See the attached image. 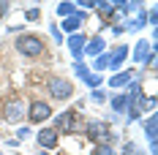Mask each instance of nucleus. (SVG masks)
Wrapping results in <instances>:
<instances>
[{
  "mask_svg": "<svg viewBox=\"0 0 158 155\" xmlns=\"http://www.w3.org/2000/svg\"><path fill=\"white\" fill-rule=\"evenodd\" d=\"M85 41H87V38H85V35H79V33H74V35H71V38H68V49H71V55H74V60H82V49H85Z\"/></svg>",
  "mask_w": 158,
  "mask_h": 155,
  "instance_id": "1a4fd4ad",
  "label": "nucleus"
},
{
  "mask_svg": "<svg viewBox=\"0 0 158 155\" xmlns=\"http://www.w3.org/2000/svg\"><path fill=\"white\" fill-rule=\"evenodd\" d=\"M128 49H131V47H123V44H120V47H117V49H114V52L109 55V65L114 68V71H117V68L123 65V60L128 57Z\"/></svg>",
  "mask_w": 158,
  "mask_h": 155,
  "instance_id": "9b49d317",
  "label": "nucleus"
},
{
  "mask_svg": "<svg viewBox=\"0 0 158 155\" xmlns=\"http://www.w3.org/2000/svg\"><path fill=\"white\" fill-rule=\"evenodd\" d=\"M144 131H147V139H150V144H156V114H150V117H147Z\"/></svg>",
  "mask_w": 158,
  "mask_h": 155,
  "instance_id": "2eb2a0df",
  "label": "nucleus"
},
{
  "mask_svg": "<svg viewBox=\"0 0 158 155\" xmlns=\"http://www.w3.org/2000/svg\"><path fill=\"white\" fill-rule=\"evenodd\" d=\"M95 8H98V14H104V16H109V14H114V3H106V0H101V3H95Z\"/></svg>",
  "mask_w": 158,
  "mask_h": 155,
  "instance_id": "f3484780",
  "label": "nucleus"
},
{
  "mask_svg": "<svg viewBox=\"0 0 158 155\" xmlns=\"http://www.w3.org/2000/svg\"><path fill=\"white\" fill-rule=\"evenodd\" d=\"M112 109H114V114H126V109H128V95H126V93L114 95V98H112Z\"/></svg>",
  "mask_w": 158,
  "mask_h": 155,
  "instance_id": "ddd939ff",
  "label": "nucleus"
},
{
  "mask_svg": "<svg viewBox=\"0 0 158 155\" xmlns=\"http://www.w3.org/2000/svg\"><path fill=\"white\" fill-rule=\"evenodd\" d=\"M112 33H114V35H120V33H126V25H114V27H112Z\"/></svg>",
  "mask_w": 158,
  "mask_h": 155,
  "instance_id": "a878e982",
  "label": "nucleus"
},
{
  "mask_svg": "<svg viewBox=\"0 0 158 155\" xmlns=\"http://www.w3.org/2000/svg\"><path fill=\"white\" fill-rule=\"evenodd\" d=\"M128 82H131V74L123 71V74H114V76L109 79V87H126Z\"/></svg>",
  "mask_w": 158,
  "mask_h": 155,
  "instance_id": "4468645a",
  "label": "nucleus"
},
{
  "mask_svg": "<svg viewBox=\"0 0 158 155\" xmlns=\"http://www.w3.org/2000/svg\"><path fill=\"white\" fill-rule=\"evenodd\" d=\"M38 155H49V153H44V150H41V153H38Z\"/></svg>",
  "mask_w": 158,
  "mask_h": 155,
  "instance_id": "cd10ccee",
  "label": "nucleus"
},
{
  "mask_svg": "<svg viewBox=\"0 0 158 155\" xmlns=\"http://www.w3.org/2000/svg\"><path fill=\"white\" fill-rule=\"evenodd\" d=\"M49 114H52V106H49L47 101H33L30 109H27V120H30L33 125H35V123H44Z\"/></svg>",
  "mask_w": 158,
  "mask_h": 155,
  "instance_id": "39448f33",
  "label": "nucleus"
},
{
  "mask_svg": "<svg viewBox=\"0 0 158 155\" xmlns=\"http://www.w3.org/2000/svg\"><path fill=\"white\" fill-rule=\"evenodd\" d=\"M82 22H85V14H82V11H74L71 16H65V19H63V30H68L71 35H74V33L79 30Z\"/></svg>",
  "mask_w": 158,
  "mask_h": 155,
  "instance_id": "9d476101",
  "label": "nucleus"
},
{
  "mask_svg": "<svg viewBox=\"0 0 158 155\" xmlns=\"http://www.w3.org/2000/svg\"><path fill=\"white\" fill-rule=\"evenodd\" d=\"M82 55H87V57H98V55H104V38L95 35V38H90V41H85Z\"/></svg>",
  "mask_w": 158,
  "mask_h": 155,
  "instance_id": "6e6552de",
  "label": "nucleus"
},
{
  "mask_svg": "<svg viewBox=\"0 0 158 155\" xmlns=\"http://www.w3.org/2000/svg\"><path fill=\"white\" fill-rule=\"evenodd\" d=\"M74 71H77L79 79H87V76H90V68H87V65H82V63H77V65H74Z\"/></svg>",
  "mask_w": 158,
  "mask_h": 155,
  "instance_id": "6ab92c4d",
  "label": "nucleus"
},
{
  "mask_svg": "<svg viewBox=\"0 0 158 155\" xmlns=\"http://www.w3.org/2000/svg\"><path fill=\"white\" fill-rule=\"evenodd\" d=\"M85 82H87L90 87H98V84H101V76H98V74H90V76L85 79Z\"/></svg>",
  "mask_w": 158,
  "mask_h": 155,
  "instance_id": "412c9836",
  "label": "nucleus"
},
{
  "mask_svg": "<svg viewBox=\"0 0 158 155\" xmlns=\"http://www.w3.org/2000/svg\"><path fill=\"white\" fill-rule=\"evenodd\" d=\"M6 11H11V6H8L6 0H0V14H6Z\"/></svg>",
  "mask_w": 158,
  "mask_h": 155,
  "instance_id": "bb28decb",
  "label": "nucleus"
},
{
  "mask_svg": "<svg viewBox=\"0 0 158 155\" xmlns=\"http://www.w3.org/2000/svg\"><path fill=\"white\" fill-rule=\"evenodd\" d=\"M55 131H57V136L60 133H68V136H74V131H77V112L74 109H68V112H60L57 117H55V125H52Z\"/></svg>",
  "mask_w": 158,
  "mask_h": 155,
  "instance_id": "f03ea898",
  "label": "nucleus"
},
{
  "mask_svg": "<svg viewBox=\"0 0 158 155\" xmlns=\"http://www.w3.org/2000/svg\"><path fill=\"white\" fill-rule=\"evenodd\" d=\"M150 52H153V44H147V41H139V44L134 47V60L142 65V63L147 60V55H150Z\"/></svg>",
  "mask_w": 158,
  "mask_h": 155,
  "instance_id": "f8f14e48",
  "label": "nucleus"
},
{
  "mask_svg": "<svg viewBox=\"0 0 158 155\" xmlns=\"http://www.w3.org/2000/svg\"><path fill=\"white\" fill-rule=\"evenodd\" d=\"M49 93L52 98H57V101H65V98H71L74 95V84L63 76H52L49 79Z\"/></svg>",
  "mask_w": 158,
  "mask_h": 155,
  "instance_id": "7ed1b4c3",
  "label": "nucleus"
},
{
  "mask_svg": "<svg viewBox=\"0 0 158 155\" xmlns=\"http://www.w3.org/2000/svg\"><path fill=\"white\" fill-rule=\"evenodd\" d=\"M25 16H27V19H38V8H27Z\"/></svg>",
  "mask_w": 158,
  "mask_h": 155,
  "instance_id": "393cba45",
  "label": "nucleus"
},
{
  "mask_svg": "<svg viewBox=\"0 0 158 155\" xmlns=\"http://www.w3.org/2000/svg\"><path fill=\"white\" fill-rule=\"evenodd\" d=\"M0 155H3V153H0Z\"/></svg>",
  "mask_w": 158,
  "mask_h": 155,
  "instance_id": "c85d7f7f",
  "label": "nucleus"
},
{
  "mask_svg": "<svg viewBox=\"0 0 158 155\" xmlns=\"http://www.w3.org/2000/svg\"><path fill=\"white\" fill-rule=\"evenodd\" d=\"M90 98H93L95 104H101V101H104L106 95H104V90H93V93H90Z\"/></svg>",
  "mask_w": 158,
  "mask_h": 155,
  "instance_id": "4be33fe9",
  "label": "nucleus"
},
{
  "mask_svg": "<svg viewBox=\"0 0 158 155\" xmlns=\"http://www.w3.org/2000/svg\"><path fill=\"white\" fill-rule=\"evenodd\" d=\"M109 65V55H98V60H95V71H104Z\"/></svg>",
  "mask_w": 158,
  "mask_h": 155,
  "instance_id": "aec40b11",
  "label": "nucleus"
},
{
  "mask_svg": "<svg viewBox=\"0 0 158 155\" xmlns=\"http://www.w3.org/2000/svg\"><path fill=\"white\" fill-rule=\"evenodd\" d=\"M52 38H55V41H57V44H60V41H63V33H60V27H52Z\"/></svg>",
  "mask_w": 158,
  "mask_h": 155,
  "instance_id": "b1692460",
  "label": "nucleus"
},
{
  "mask_svg": "<svg viewBox=\"0 0 158 155\" xmlns=\"http://www.w3.org/2000/svg\"><path fill=\"white\" fill-rule=\"evenodd\" d=\"M19 139H30V128H19L16 131V141Z\"/></svg>",
  "mask_w": 158,
  "mask_h": 155,
  "instance_id": "5701e85b",
  "label": "nucleus"
},
{
  "mask_svg": "<svg viewBox=\"0 0 158 155\" xmlns=\"http://www.w3.org/2000/svg\"><path fill=\"white\" fill-rule=\"evenodd\" d=\"M93 155H114V147H112L109 141H101V144H95Z\"/></svg>",
  "mask_w": 158,
  "mask_h": 155,
  "instance_id": "dca6fc26",
  "label": "nucleus"
},
{
  "mask_svg": "<svg viewBox=\"0 0 158 155\" xmlns=\"http://www.w3.org/2000/svg\"><path fill=\"white\" fill-rule=\"evenodd\" d=\"M74 11H77L74 3H60V6H57V14H60V16H71Z\"/></svg>",
  "mask_w": 158,
  "mask_h": 155,
  "instance_id": "a211bd4d",
  "label": "nucleus"
},
{
  "mask_svg": "<svg viewBox=\"0 0 158 155\" xmlns=\"http://www.w3.org/2000/svg\"><path fill=\"white\" fill-rule=\"evenodd\" d=\"M57 139H60V136H57V131H55V128H44V131L38 133V144L44 147V153L52 150V147H57Z\"/></svg>",
  "mask_w": 158,
  "mask_h": 155,
  "instance_id": "0eeeda50",
  "label": "nucleus"
},
{
  "mask_svg": "<svg viewBox=\"0 0 158 155\" xmlns=\"http://www.w3.org/2000/svg\"><path fill=\"white\" fill-rule=\"evenodd\" d=\"M3 117L8 120V123H22V117H25V104L19 101V98H11L6 109H3Z\"/></svg>",
  "mask_w": 158,
  "mask_h": 155,
  "instance_id": "423d86ee",
  "label": "nucleus"
},
{
  "mask_svg": "<svg viewBox=\"0 0 158 155\" xmlns=\"http://www.w3.org/2000/svg\"><path fill=\"white\" fill-rule=\"evenodd\" d=\"M16 49H19V55H25V57H38V55H44V41L38 38V35H27V33H22L19 38H16Z\"/></svg>",
  "mask_w": 158,
  "mask_h": 155,
  "instance_id": "f257e3e1",
  "label": "nucleus"
},
{
  "mask_svg": "<svg viewBox=\"0 0 158 155\" xmlns=\"http://www.w3.org/2000/svg\"><path fill=\"white\" fill-rule=\"evenodd\" d=\"M85 136L90 141H106L112 136L109 128H106V123H98V120H90V123L85 125Z\"/></svg>",
  "mask_w": 158,
  "mask_h": 155,
  "instance_id": "20e7f679",
  "label": "nucleus"
}]
</instances>
